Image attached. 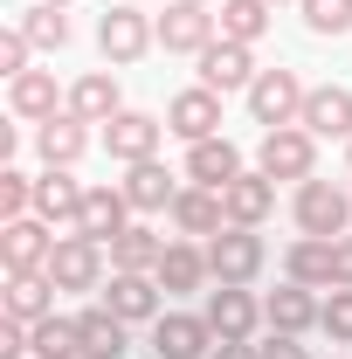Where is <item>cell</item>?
<instances>
[{
    "instance_id": "f546056e",
    "label": "cell",
    "mask_w": 352,
    "mask_h": 359,
    "mask_svg": "<svg viewBox=\"0 0 352 359\" xmlns=\"http://www.w3.org/2000/svg\"><path fill=\"white\" fill-rule=\"evenodd\" d=\"M159 256H166V235L145 228V222H132L118 242H111V269H159Z\"/></svg>"
},
{
    "instance_id": "8fae6325",
    "label": "cell",
    "mask_w": 352,
    "mask_h": 359,
    "mask_svg": "<svg viewBox=\"0 0 352 359\" xmlns=\"http://www.w3.org/2000/svg\"><path fill=\"white\" fill-rule=\"evenodd\" d=\"M132 228V201H125V187H83V215H76V235H90V242H118Z\"/></svg>"
},
{
    "instance_id": "603a6c76",
    "label": "cell",
    "mask_w": 352,
    "mask_h": 359,
    "mask_svg": "<svg viewBox=\"0 0 352 359\" xmlns=\"http://www.w3.org/2000/svg\"><path fill=\"white\" fill-rule=\"evenodd\" d=\"M125 201H132V215H159V208H173L180 201V187H173V173L159 166V159H138V166H125Z\"/></svg>"
},
{
    "instance_id": "74e56055",
    "label": "cell",
    "mask_w": 352,
    "mask_h": 359,
    "mask_svg": "<svg viewBox=\"0 0 352 359\" xmlns=\"http://www.w3.org/2000/svg\"><path fill=\"white\" fill-rule=\"evenodd\" d=\"M263 359H311V353H304V346H297V339H290V332H269Z\"/></svg>"
},
{
    "instance_id": "6da1fadb",
    "label": "cell",
    "mask_w": 352,
    "mask_h": 359,
    "mask_svg": "<svg viewBox=\"0 0 352 359\" xmlns=\"http://www.w3.org/2000/svg\"><path fill=\"white\" fill-rule=\"evenodd\" d=\"M290 215H297V235L339 242V235H352V194L311 173V180H297V201H290Z\"/></svg>"
},
{
    "instance_id": "d4e9b609",
    "label": "cell",
    "mask_w": 352,
    "mask_h": 359,
    "mask_svg": "<svg viewBox=\"0 0 352 359\" xmlns=\"http://www.w3.org/2000/svg\"><path fill=\"white\" fill-rule=\"evenodd\" d=\"M221 201H228V222L235 228H263L269 215H276V180L269 173H242Z\"/></svg>"
},
{
    "instance_id": "d6986e66",
    "label": "cell",
    "mask_w": 352,
    "mask_h": 359,
    "mask_svg": "<svg viewBox=\"0 0 352 359\" xmlns=\"http://www.w3.org/2000/svg\"><path fill=\"white\" fill-rule=\"evenodd\" d=\"M256 76H263V69H256V48L249 42H215L201 55V83L208 90H249Z\"/></svg>"
},
{
    "instance_id": "ffe728a7",
    "label": "cell",
    "mask_w": 352,
    "mask_h": 359,
    "mask_svg": "<svg viewBox=\"0 0 352 359\" xmlns=\"http://www.w3.org/2000/svg\"><path fill=\"white\" fill-rule=\"evenodd\" d=\"M311 138H352V90L339 83H318L304 97V118H297Z\"/></svg>"
},
{
    "instance_id": "ba28073f",
    "label": "cell",
    "mask_w": 352,
    "mask_h": 359,
    "mask_svg": "<svg viewBox=\"0 0 352 359\" xmlns=\"http://www.w3.org/2000/svg\"><path fill=\"white\" fill-rule=\"evenodd\" d=\"M48 249H55V235H48V222H42V215L0 222V263H7V276H28V269H48Z\"/></svg>"
},
{
    "instance_id": "484cf974",
    "label": "cell",
    "mask_w": 352,
    "mask_h": 359,
    "mask_svg": "<svg viewBox=\"0 0 352 359\" xmlns=\"http://www.w3.org/2000/svg\"><path fill=\"white\" fill-rule=\"evenodd\" d=\"M69 118H83V125H111L125 104H118V83L104 76V69H90V76H76L69 83V104H62Z\"/></svg>"
},
{
    "instance_id": "9a60e30c",
    "label": "cell",
    "mask_w": 352,
    "mask_h": 359,
    "mask_svg": "<svg viewBox=\"0 0 352 359\" xmlns=\"http://www.w3.org/2000/svg\"><path fill=\"white\" fill-rule=\"evenodd\" d=\"M159 138H166V125H159V118H145V111H118V118L104 125V145H111V159H125V166L152 159V152H159Z\"/></svg>"
},
{
    "instance_id": "d590c367",
    "label": "cell",
    "mask_w": 352,
    "mask_h": 359,
    "mask_svg": "<svg viewBox=\"0 0 352 359\" xmlns=\"http://www.w3.org/2000/svg\"><path fill=\"white\" fill-rule=\"evenodd\" d=\"M325 332H332V346H352V290H332L325 297V318H318Z\"/></svg>"
},
{
    "instance_id": "277c9868",
    "label": "cell",
    "mask_w": 352,
    "mask_h": 359,
    "mask_svg": "<svg viewBox=\"0 0 352 359\" xmlns=\"http://www.w3.org/2000/svg\"><path fill=\"white\" fill-rule=\"evenodd\" d=\"M215 42H221V21L201 0H166V14H159V48L166 55H208Z\"/></svg>"
},
{
    "instance_id": "4fadbf2b",
    "label": "cell",
    "mask_w": 352,
    "mask_h": 359,
    "mask_svg": "<svg viewBox=\"0 0 352 359\" xmlns=\"http://www.w3.org/2000/svg\"><path fill=\"white\" fill-rule=\"evenodd\" d=\"M208 325H215V339H249L256 325H263V304L249 297V283H221V290H208Z\"/></svg>"
},
{
    "instance_id": "2e32d148",
    "label": "cell",
    "mask_w": 352,
    "mask_h": 359,
    "mask_svg": "<svg viewBox=\"0 0 352 359\" xmlns=\"http://www.w3.org/2000/svg\"><path fill=\"white\" fill-rule=\"evenodd\" d=\"M318 318H325V304L311 297L304 283H290V276H283V290H269V297H263V325H269V332H290V339H304Z\"/></svg>"
},
{
    "instance_id": "f35d334b",
    "label": "cell",
    "mask_w": 352,
    "mask_h": 359,
    "mask_svg": "<svg viewBox=\"0 0 352 359\" xmlns=\"http://www.w3.org/2000/svg\"><path fill=\"white\" fill-rule=\"evenodd\" d=\"M215 359H263V346H249V339H221Z\"/></svg>"
},
{
    "instance_id": "7a4b0ae2",
    "label": "cell",
    "mask_w": 352,
    "mask_h": 359,
    "mask_svg": "<svg viewBox=\"0 0 352 359\" xmlns=\"http://www.w3.org/2000/svg\"><path fill=\"white\" fill-rule=\"evenodd\" d=\"M269 263V249H263V235L256 228H221V235H208V269H215V283H256Z\"/></svg>"
},
{
    "instance_id": "ac0fdd59",
    "label": "cell",
    "mask_w": 352,
    "mask_h": 359,
    "mask_svg": "<svg viewBox=\"0 0 352 359\" xmlns=\"http://www.w3.org/2000/svg\"><path fill=\"white\" fill-rule=\"evenodd\" d=\"M187 180H194V187L228 194V187L242 180V152H235L228 138H201V145H187Z\"/></svg>"
},
{
    "instance_id": "83f0119b",
    "label": "cell",
    "mask_w": 352,
    "mask_h": 359,
    "mask_svg": "<svg viewBox=\"0 0 352 359\" xmlns=\"http://www.w3.org/2000/svg\"><path fill=\"white\" fill-rule=\"evenodd\" d=\"M35 152H42V166H76L90 152V125L62 111V118H48L42 132H35Z\"/></svg>"
},
{
    "instance_id": "5bb4252c",
    "label": "cell",
    "mask_w": 352,
    "mask_h": 359,
    "mask_svg": "<svg viewBox=\"0 0 352 359\" xmlns=\"http://www.w3.org/2000/svg\"><path fill=\"white\" fill-rule=\"evenodd\" d=\"M104 304L125 318V325L159 318V276H152V269H111V290H104Z\"/></svg>"
},
{
    "instance_id": "e0dca14e",
    "label": "cell",
    "mask_w": 352,
    "mask_h": 359,
    "mask_svg": "<svg viewBox=\"0 0 352 359\" xmlns=\"http://www.w3.org/2000/svg\"><path fill=\"white\" fill-rule=\"evenodd\" d=\"M152 276H159V290H166V297H194L215 269H208V249H201V242H166V256H159Z\"/></svg>"
},
{
    "instance_id": "8d00e7d4",
    "label": "cell",
    "mask_w": 352,
    "mask_h": 359,
    "mask_svg": "<svg viewBox=\"0 0 352 359\" xmlns=\"http://www.w3.org/2000/svg\"><path fill=\"white\" fill-rule=\"evenodd\" d=\"M28 35H21V28H0V76H7V83H14V76H28Z\"/></svg>"
},
{
    "instance_id": "cb8c5ba5",
    "label": "cell",
    "mask_w": 352,
    "mask_h": 359,
    "mask_svg": "<svg viewBox=\"0 0 352 359\" xmlns=\"http://www.w3.org/2000/svg\"><path fill=\"white\" fill-rule=\"evenodd\" d=\"M166 215H173L180 235H221V228H228V201H221L215 187H180V201Z\"/></svg>"
},
{
    "instance_id": "e575fe53",
    "label": "cell",
    "mask_w": 352,
    "mask_h": 359,
    "mask_svg": "<svg viewBox=\"0 0 352 359\" xmlns=\"http://www.w3.org/2000/svg\"><path fill=\"white\" fill-rule=\"evenodd\" d=\"M28 208H35V180L21 166H0V222H21Z\"/></svg>"
},
{
    "instance_id": "44dd1931",
    "label": "cell",
    "mask_w": 352,
    "mask_h": 359,
    "mask_svg": "<svg viewBox=\"0 0 352 359\" xmlns=\"http://www.w3.org/2000/svg\"><path fill=\"white\" fill-rule=\"evenodd\" d=\"M55 104H69V97H55V69H28V76H14V83H7V111H14V118H28V125L62 118Z\"/></svg>"
},
{
    "instance_id": "7402d4cb",
    "label": "cell",
    "mask_w": 352,
    "mask_h": 359,
    "mask_svg": "<svg viewBox=\"0 0 352 359\" xmlns=\"http://www.w3.org/2000/svg\"><path fill=\"white\" fill-rule=\"evenodd\" d=\"M35 215H42L48 228H76V215H83V187L69 180V166H48V173L35 180Z\"/></svg>"
},
{
    "instance_id": "836d02e7",
    "label": "cell",
    "mask_w": 352,
    "mask_h": 359,
    "mask_svg": "<svg viewBox=\"0 0 352 359\" xmlns=\"http://www.w3.org/2000/svg\"><path fill=\"white\" fill-rule=\"evenodd\" d=\"M311 35H352V0H297Z\"/></svg>"
},
{
    "instance_id": "b9f144b4",
    "label": "cell",
    "mask_w": 352,
    "mask_h": 359,
    "mask_svg": "<svg viewBox=\"0 0 352 359\" xmlns=\"http://www.w3.org/2000/svg\"><path fill=\"white\" fill-rule=\"evenodd\" d=\"M346 159H352V138H346Z\"/></svg>"
},
{
    "instance_id": "4dcf8cb0",
    "label": "cell",
    "mask_w": 352,
    "mask_h": 359,
    "mask_svg": "<svg viewBox=\"0 0 352 359\" xmlns=\"http://www.w3.org/2000/svg\"><path fill=\"white\" fill-rule=\"evenodd\" d=\"M215 21H221V42H249L256 48L269 35V0H221Z\"/></svg>"
},
{
    "instance_id": "d6a6232c",
    "label": "cell",
    "mask_w": 352,
    "mask_h": 359,
    "mask_svg": "<svg viewBox=\"0 0 352 359\" xmlns=\"http://www.w3.org/2000/svg\"><path fill=\"white\" fill-rule=\"evenodd\" d=\"M14 28H21L35 48H62V42H69V21H62V7H28Z\"/></svg>"
},
{
    "instance_id": "1f68e13d",
    "label": "cell",
    "mask_w": 352,
    "mask_h": 359,
    "mask_svg": "<svg viewBox=\"0 0 352 359\" xmlns=\"http://www.w3.org/2000/svg\"><path fill=\"white\" fill-rule=\"evenodd\" d=\"M35 359H83L76 318H42V325H35Z\"/></svg>"
},
{
    "instance_id": "30bf717a",
    "label": "cell",
    "mask_w": 352,
    "mask_h": 359,
    "mask_svg": "<svg viewBox=\"0 0 352 359\" xmlns=\"http://www.w3.org/2000/svg\"><path fill=\"white\" fill-rule=\"evenodd\" d=\"M166 132L187 138V145H201V138H221V90H208V83L180 90L173 104H166Z\"/></svg>"
},
{
    "instance_id": "ee69618b",
    "label": "cell",
    "mask_w": 352,
    "mask_h": 359,
    "mask_svg": "<svg viewBox=\"0 0 352 359\" xmlns=\"http://www.w3.org/2000/svg\"><path fill=\"white\" fill-rule=\"evenodd\" d=\"M201 7H208V0H201Z\"/></svg>"
},
{
    "instance_id": "9c48e42d",
    "label": "cell",
    "mask_w": 352,
    "mask_h": 359,
    "mask_svg": "<svg viewBox=\"0 0 352 359\" xmlns=\"http://www.w3.org/2000/svg\"><path fill=\"white\" fill-rule=\"evenodd\" d=\"M208 346H221V339L201 311H159L152 318V353L159 359H201Z\"/></svg>"
},
{
    "instance_id": "3957f363",
    "label": "cell",
    "mask_w": 352,
    "mask_h": 359,
    "mask_svg": "<svg viewBox=\"0 0 352 359\" xmlns=\"http://www.w3.org/2000/svg\"><path fill=\"white\" fill-rule=\"evenodd\" d=\"M304 97H311V90L297 83V69H263V76L249 83V118H256L263 132L297 125V118H304Z\"/></svg>"
},
{
    "instance_id": "ab89813d",
    "label": "cell",
    "mask_w": 352,
    "mask_h": 359,
    "mask_svg": "<svg viewBox=\"0 0 352 359\" xmlns=\"http://www.w3.org/2000/svg\"><path fill=\"white\" fill-rule=\"evenodd\" d=\"M339 290H352V235H339Z\"/></svg>"
},
{
    "instance_id": "f1b7e54d",
    "label": "cell",
    "mask_w": 352,
    "mask_h": 359,
    "mask_svg": "<svg viewBox=\"0 0 352 359\" xmlns=\"http://www.w3.org/2000/svg\"><path fill=\"white\" fill-rule=\"evenodd\" d=\"M76 332H83V359H125V353H132L125 318L111 311V304H90V311L76 318Z\"/></svg>"
},
{
    "instance_id": "7bdbcfd3",
    "label": "cell",
    "mask_w": 352,
    "mask_h": 359,
    "mask_svg": "<svg viewBox=\"0 0 352 359\" xmlns=\"http://www.w3.org/2000/svg\"><path fill=\"white\" fill-rule=\"evenodd\" d=\"M269 7H283V0H269Z\"/></svg>"
},
{
    "instance_id": "4316f807",
    "label": "cell",
    "mask_w": 352,
    "mask_h": 359,
    "mask_svg": "<svg viewBox=\"0 0 352 359\" xmlns=\"http://www.w3.org/2000/svg\"><path fill=\"white\" fill-rule=\"evenodd\" d=\"M7 318H21V325H42L55 318V283H48V269H28V276H7Z\"/></svg>"
},
{
    "instance_id": "7c38bea8",
    "label": "cell",
    "mask_w": 352,
    "mask_h": 359,
    "mask_svg": "<svg viewBox=\"0 0 352 359\" xmlns=\"http://www.w3.org/2000/svg\"><path fill=\"white\" fill-rule=\"evenodd\" d=\"M283 276L304 283V290H339V242H318V235H297L283 249Z\"/></svg>"
},
{
    "instance_id": "60d3db41",
    "label": "cell",
    "mask_w": 352,
    "mask_h": 359,
    "mask_svg": "<svg viewBox=\"0 0 352 359\" xmlns=\"http://www.w3.org/2000/svg\"><path fill=\"white\" fill-rule=\"evenodd\" d=\"M42 7H69V0H42Z\"/></svg>"
},
{
    "instance_id": "8992f818",
    "label": "cell",
    "mask_w": 352,
    "mask_h": 359,
    "mask_svg": "<svg viewBox=\"0 0 352 359\" xmlns=\"http://www.w3.org/2000/svg\"><path fill=\"white\" fill-rule=\"evenodd\" d=\"M48 283L55 290H97L104 283V242H90V235H55V249H48Z\"/></svg>"
},
{
    "instance_id": "5b68a950",
    "label": "cell",
    "mask_w": 352,
    "mask_h": 359,
    "mask_svg": "<svg viewBox=\"0 0 352 359\" xmlns=\"http://www.w3.org/2000/svg\"><path fill=\"white\" fill-rule=\"evenodd\" d=\"M311 166H318V138H311L304 125H276V132H263V145H256V173H269V180H311Z\"/></svg>"
},
{
    "instance_id": "52a82bcc",
    "label": "cell",
    "mask_w": 352,
    "mask_h": 359,
    "mask_svg": "<svg viewBox=\"0 0 352 359\" xmlns=\"http://www.w3.org/2000/svg\"><path fill=\"white\" fill-rule=\"evenodd\" d=\"M152 42H159V21H145L138 7H111V14L97 21V48H104V62H138Z\"/></svg>"
}]
</instances>
